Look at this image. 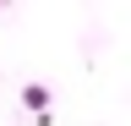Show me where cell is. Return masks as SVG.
Instances as JSON below:
<instances>
[{
  "mask_svg": "<svg viewBox=\"0 0 131 126\" xmlns=\"http://www.w3.org/2000/svg\"><path fill=\"white\" fill-rule=\"evenodd\" d=\"M22 104L49 126V104H55V99H49V88H44V82H27V88H22Z\"/></svg>",
  "mask_w": 131,
  "mask_h": 126,
  "instance_id": "cell-1",
  "label": "cell"
}]
</instances>
